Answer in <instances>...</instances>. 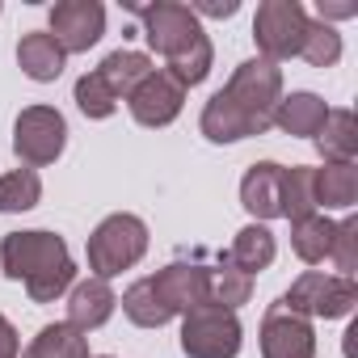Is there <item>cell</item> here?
Here are the masks:
<instances>
[{"instance_id": "5bb4252c", "label": "cell", "mask_w": 358, "mask_h": 358, "mask_svg": "<svg viewBox=\"0 0 358 358\" xmlns=\"http://www.w3.org/2000/svg\"><path fill=\"white\" fill-rule=\"evenodd\" d=\"M114 291L106 278H85L72 287V299H68V324L89 333V329H101L110 316H114Z\"/></svg>"}, {"instance_id": "603a6c76", "label": "cell", "mask_w": 358, "mask_h": 358, "mask_svg": "<svg viewBox=\"0 0 358 358\" xmlns=\"http://www.w3.org/2000/svg\"><path fill=\"white\" fill-rule=\"evenodd\" d=\"M26 358H89V341H85V333L72 329V324H47V329L30 341Z\"/></svg>"}, {"instance_id": "8992f818", "label": "cell", "mask_w": 358, "mask_h": 358, "mask_svg": "<svg viewBox=\"0 0 358 358\" xmlns=\"http://www.w3.org/2000/svg\"><path fill=\"white\" fill-rule=\"evenodd\" d=\"M182 350L186 358H236L241 354V320L232 308L199 303L182 320Z\"/></svg>"}, {"instance_id": "cb8c5ba5", "label": "cell", "mask_w": 358, "mask_h": 358, "mask_svg": "<svg viewBox=\"0 0 358 358\" xmlns=\"http://www.w3.org/2000/svg\"><path fill=\"white\" fill-rule=\"evenodd\" d=\"M282 215L291 224L316 215V194H312V169L308 164H291L282 169Z\"/></svg>"}, {"instance_id": "7402d4cb", "label": "cell", "mask_w": 358, "mask_h": 358, "mask_svg": "<svg viewBox=\"0 0 358 358\" xmlns=\"http://www.w3.org/2000/svg\"><path fill=\"white\" fill-rule=\"evenodd\" d=\"M249 295H253V278H249L245 270H236L228 257H224L215 270H207V299H211V303H220V308H241V303H249Z\"/></svg>"}, {"instance_id": "44dd1931", "label": "cell", "mask_w": 358, "mask_h": 358, "mask_svg": "<svg viewBox=\"0 0 358 358\" xmlns=\"http://www.w3.org/2000/svg\"><path fill=\"white\" fill-rule=\"evenodd\" d=\"M333 232H337L333 220H324V215H308V220L291 224V249H295L308 266H316V262H324V257L333 253Z\"/></svg>"}, {"instance_id": "52a82bcc", "label": "cell", "mask_w": 358, "mask_h": 358, "mask_svg": "<svg viewBox=\"0 0 358 358\" xmlns=\"http://www.w3.org/2000/svg\"><path fill=\"white\" fill-rule=\"evenodd\" d=\"M308 26H312V17L303 13L299 0H266L253 17V38H257L262 59L278 64V59L299 55L303 38H308Z\"/></svg>"}, {"instance_id": "9c48e42d", "label": "cell", "mask_w": 358, "mask_h": 358, "mask_svg": "<svg viewBox=\"0 0 358 358\" xmlns=\"http://www.w3.org/2000/svg\"><path fill=\"white\" fill-rule=\"evenodd\" d=\"M68 143V122L59 110L51 106H30L17 114V127H13V152L26 160V164H51Z\"/></svg>"}, {"instance_id": "4316f807", "label": "cell", "mask_w": 358, "mask_h": 358, "mask_svg": "<svg viewBox=\"0 0 358 358\" xmlns=\"http://www.w3.org/2000/svg\"><path fill=\"white\" fill-rule=\"evenodd\" d=\"M76 106H80V114H89V118H110V114L118 110V97L101 85L97 72H89V76L76 80Z\"/></svg>"}, {"instance_id": "277c9868", "label": "cell", "mask_w": 358, "mask_h": 358, "mask_svg": "<svg viewBox=\"0 0 358 358\" xmlns=\"http://www.w3.org/2000/svg\"><path fill=\"white\" fill-rule=\"evenodd\" d=\"M199 303H207V270L194 262H173V266L156 270L152 278H139L122 295V312L139 329H160Z\"/></svg>"}, {"instance_id": "f1b7e54d", "label": "cell", "mask_w": 358, "mask_h": 358, "mask_svg": "<svg viewBox=\"0 0 358 358\" xmlns=\"http://www.w3.org/2000/svg\"><path fill=\"white\" fill-rule=\"evenodd\" d=\"M241 5H236V0H194V5H190V13L199 17V13H207V17H232Z\"/></svg>"}, {"instance_id": "e0dca14e", "label": "cell", "mask_w": 358, "mask_h": 358, "mask_svg": "<svg viewBox=\"0 0 358 358\" xmlns=\"http://www.w3.org/2000/svg\"><path fill=\"white\" fill-rule=\"evenodd\" d=\"M312 194L316 207H354L358 203V169L354 164H324L312 169Z\"/></svg>"}, {"instance_id": "30bf717a", "label": "cell", "mask_w": 358, "mask_h": 358, "mask_svg": "<svg viewBox=\"0 0 358 358\" xmlns=\"http://www.w3.org/2000/svg\"><path fill=\"white\" fill-rule=\"evenodd\" d=\"M182 101H186V89L177 85L164 68H152L127 97L135 122H143V127H169L177 114H182Z\"/></svg>"}, {"instance_id": "4dcf8cb0", "label": "cell", "mask_w": 358, "mask_h": 358, "mask_svg": "<svg viewBox=\"0 0 358 358\" xmlns=\"http://www.w3.org/2000/svg\"><path fill=\"white\" fill-rule=\"evenodd\" d=\"M354 5H320V17H354Z\"/></svg>"}, {"instance_id": "4fadbf2b", "label": "cell", "mask_w": 358, "mask_h": 358, "mask_svg": "<svg viewBox=\"0 0 358 358\" xmlns=\"http://www.w3.org/2000/svg\"><path fill=\"white\" fill-rule=\"evenodd\" d=\"M241 203L257 220H278L282 215V164H274V160L253 164L241 182Z\"/></svg>"}, {"instance_id": "7c38bea8", "label": "cell", "mask_w": 358, "mask_h": 358, "mask_svg": "<svg viewBox=\"0 0 358 358\" xmlns=\"http://www.w3.org/2000/svg\"><path fill=\"white\" fill-rule=\"evenodd\" d=\"M106 34V9L97 0H59L51 9V38L64 51H89Z\"/></svg>"}, {"instance_id": "9a60e30c", "label": "cell", "mask_w": 358, "mask_h": 358, "mask_svg": "<svg viewBox=\"0 0 358 358\" xmlns=\"http://www.w3.org/2000/svg\"><path fill=\"white\" fill-rule=\"evenodd\" d=\"M64 59H68V51L51 38V34H26L22 43H17V64H22V72L30 76V80H55L59 72H64Z\"/></svg>"}, {"instance_id": "6da1fadb", "label": "cell", "mask_w": 358, "mask_h": 358, "mask_svg": "<svg viewBox=\"0 0 358 358\" xmlns=\"http://www.w3.org/2000/svg\"><path fill=\"white\" fill-rule=\"evenodd\" d=\"M278 101H282V68L270 59H245L232 72V80L207 101L199 127L211 143H236L274 127Z\"/></svg>"}, {"instance_id": "d6986e66", "label": "cell", "mask_w": 358, "mask_h": 358, "mask_svg": "<svg viewBox=\"0 0 358 358\" xmlns=\"http://www.w3.org/2000/svg\"><path fill=\"white\" fill-rule=\"evenodd\" d=\"M329 118V106L316 97V93H291L278 101L274 110V122L287 131V135H316Z\"/></svg>"}, {"instance_id": "7a4b0ae2", "label": "cell", "mask_w": 358, "mask_h": 358, "mask_svg": "<svg viewBox=\"0 0 358 358\" xmlns=\"http://www.w3.org/2000/svg\"><path fill=\"white\" fill-rule=\"evenodd\" d=\"M131 13L143 22V38L152 51H160L169 59V76L190 89V85H203L207 72H211V38L203 34L199 17L190 13V5H173V0H160V5H131Z\"/></svg>"}, {"instance_id": "5b68a950", "label": "cell", "mask_w": 358, "mask_h": 358, "mask_svg": "<svg viewBox=\"0 0 358 358\" xmlns=\"http://www.w3.org/2000/svg\"><path fill=\"white\" fill-rule=\"evenodd\" d=\"M143 253H148V228L135 215H106L89 236V270L93 278H106V282L131 270Z\"/></svg>"}, {"instance_id": "484cf974", "label": "cell", "mask_w": 358, "mask_h": 358, "mask_svg": "<svg viewBox=\"0 0 358 358\" xmlns=\"http://www.w3.org/2000/svg\"><path fill=\"white\" fill-rule=\"evenodd\" d=\"M312 68H333L341 59V34L324 22H312L308 26V38H303V51H299Z\"/></svg>"}, {"instance_id": "ffe728a7", "label": "cell", "mask_w": 358, "mask_h": 358, "mask_svg": "<svg viewBox=\"0 0 358 358\" xmlns=\"http://www.w3.org/2000/svg\"><path fill=\"white\" fill-rule=\"evenodd\" d=\"M228 262L253 278L257 270H266V266L274 262V232H270V228H262V224L241 228V232H236V241H232V249H228Z\"/></svg>"}, {"instance_id": "83f0119b", "label": "cell", "mask_w": 358, "mask_h": 358, "mask_svg": "<svg viewBox=\"0 0 358 358\" xmlns=\"http://www.w3.org/2000/svg\"><path fill=\"white\" fill-rule=\"evenodd\" d=\"M329 257L337 262L341 278L354 274V266H358V220H354V215L337 224V232H333V253H329Z\"/></svg>"}, {"instance_id": "2e32d148", "label": "cell", "mask_w": 358, "mask_h": 358, "mask_svg": "<svg viewBox=\"0 0 358 358\" xmlns=\"http://www.w3.org/2000/svg\"><path fill=\"white\" fill-rule=\"evenodd\" d=\"M316 148L329 164H354L358 152V122L350 110H329L324 127L316 131Z\"/></svg>"}, {"instance_id": "ba28073f", "label": "cell", "mask_w": 358, "mask_h": 358, "mask_svg": "<svg viewBox=\"0 0 358 358\" xmlns=\"http://www.w3.org/2000/svg\"><path fill=\"white\" fill-rule=\"evenodd\" d=\"M282 308L299 312V316H324V320H337V316H350L354 303H358V287L354 278H341V274H320V270H308L291 282V291L278 299Z\"/></svg>"}, {"instance_id": "1f68e13d", "label": "cell", "mask_w": 358, "mask_h": 358, "mask_svg": "<svg viewBox=\"0 0 358 358\" xmlns=\"http://www.w3.org/2000/svg\"><path fill=\"white\" fill-rule=\"evenodd\" d=\"M101 358H110V354H101Z\"/></svg>"}, {"instance_id": "8fae6325", "label": "cell", "mask_w": 358, "mask_h": 358, "mask_svg": "<svg viewBox=\"0 0 358 358\" xmlns=\"http://www.w3.org/2000/svg\"><path fill=\"white\" fill-rule=\"evenodd\" d=\"M312 354H316L312 320L274 303L262 320V358H312Z\"/></svg>"}, {"instance_id": "ac0fdd59", "label": "cell", "mask_w": 358, "mask_h": 358, "mask_svg": "<svg viewBox=\"0 0 358 358\" xmlns=\"http://www.w3.org/2000/svg\"><path fill=\"white\" fill-rule=\"evenodd\" d=\"M93 72H97L101 85L122 101V97H131V89L152 72V59H148L143 51H114V55H106L101 68H93Z\"/></svg>"}, {"instance_id": "3957f363", "label": "cell", "mask_w": 358, "mask_h": 358, "mask_svg": "<svg viewBox=\"0 0 358 358\" xmlns=\"http://www.w3.org/2000/svg\"><path fill=\"white\" fill-rule=\"evenodd\" d=\"M0 262L9 278L26 282L34 303H55L76 278L68 245L55 232H9L0 245Z\"/></svg>"}, {"instance_id": "f546056e", "label": "cell", "mask_w": 358, "mask_h": 358, "mask_svg": "<svg viewBox=\"0 0 358 358\" xmlns=\"http://www.w3.org/2000/svg\"><path fill=\"white\" fill-rule=\"evenodd\" d=\"M17 350H22V341H17V329L0 316V358H17Z\"/></svg>"}, {"instance_id": "d4e9b609", "label": "cell", "mask_w": 358, "mask_h": 358, "mask_svg": "<svg viewBox=\"0 0 358 358\" xmlns=\"http://www.w3.org/2000/svg\"><path fill=\"white\" fill-rule=\"evenodd\" d=\"M43 199V182L34 169H13L0 177V211H30L34 203Z\"/></svg>"}]
</instances>
